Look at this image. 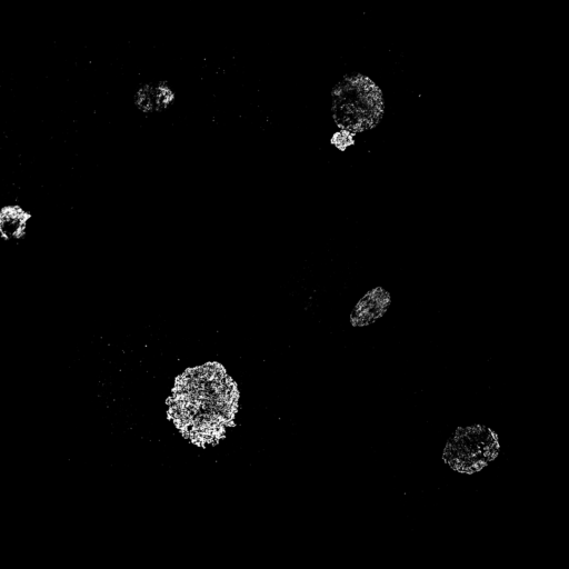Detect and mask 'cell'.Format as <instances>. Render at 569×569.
<instances>
[{"instance_id":"6da1fadb","label":"cell","mask_w":569,"mask_h":569,"mask_svg":"<svg viewBox=\"0 0 569 569\" xmlns=\"http://www.w3.org/2000/svg\"><path fill=\"white\" fill-rule=\"evenodd\" d=\"M240 393L224 367L210 361L186 369L166 401L177 431L200 448L217 446L234 426Z\"/></svg>"},{"instance_id":"7a4b0ae2","label":"cell","mask_w":569,"mask_h":569,"mask_svg":"<svg viewBox=\"0 0 569 569\" xmlns=\"http://www.w3.org/2000/svg\"><path fill=\"white\" fill-rule=\"evenodd\" d=\"M335 123L352 133L376 128L385 114L381 88L362 72L345 74L331 90Z\"/></svg>"},{"instance_id":"3957f363","label":"cell","mask_w":569,"mask_h":569,"mask_svg":"<svg viewBox=\"0 0 569 569\" xmlns=\"http://www.w3.org/2000/svg\"><path fill=\"white\" fill-rule=\"evenodd\" d=\"M500 451L498 435L487 426L459 427L446 442L442 459L453 470L476 473L497 458Z\"/></svg>"},{"instance_id":"277c9868","label":"cell","mask_w":569,"mask_h":569,"mask_svg":"<svg viewBox=\"0 0 569 569\" xmlns=\"http://www.w3.org/2000/svg\"><path fill=\"white\" fill-rule=\"evenodd\" d=\"M391 303L390 293L382 287L370 289L355 306L350 315L353 327H363L381 318Z\"/></svg>"},{"instance_id":"5b68a950","label":"cell","mask_w":569,"mask_h":569,"mask_svg":"<svg viewBox=\"0 0 569 569\" xmlns=\"http://www.w3.org/2000/svg\"><path fill=\"white\" fill-rule=\"evenodd\" d=\"M174 98L173 91L163 82L141 87L134 97L137 107L144 111H160L166 109Z\"/></svg>"},{"instance_id":"8992f818","label":"cell","mask_w":569,"mask_h":569,"mask_svg":"<svg viewBox=\"0 0 569 569\" xmlns=\"http://www.w3.org/2000/svg\"><path fill=\"white\" fill-rule=\"evenodd\" d=\"M353 134L350 131L341 129L336 132L331 138V143L340 150H345L347 147L355 142Z\"/></svg>"}]
</instances>
